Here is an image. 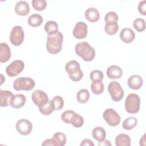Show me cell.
I'll list each match as a JSON object with an SVG mask.
<instances>
[{
  "label": "cell",
  "instance_id": "obj_1",
  "mask_svg": "<svg viewBox=\"0 0 146 146\" xmlns=\"http://www.w3.org/2000/svg\"><path fill=\"white\" fill-rule=\"evenodd\" d=\"M63 40V35L60 31L54 35H48L46 44L48 52L50 54L59 53L62 48Z\"/></svg>",
  "mask_w": 146,
  "mask_h": 146
},
{
  "label": "cell",
  "instance_id": "obj_2",
  "mask_svg": "<svg viewBox=\"0 0 146 146\" xmlns=\"http://www.w3.org/2000/svg\"><path fill=\"white\" fill-rule=\"evenodd\" d=\"M75 51L76 55L86 62L92 61L95 56V50L86 42H80L75 45Z\"/></svg>",
  "mask_w": 146,
  "mask_h": 146
},
{
  "label": "cell",
  "instance_id": "obj_3",
  "mask_svg": "<svg viewBox=\"0 0 146 146\" xmlns=\"http://www.w3.org/2000/svg\"><path fill=\"white\" fill-rule=\"evenodd\" d=\"M65 70L70 79L74 82L80 80L83 76V73L80 70V64L76 60H72L67 62L65 66Z\"/></svg>",
  "mask_w": 146,
  "mask_h": 146
},
{
  "label": "cell",
  "instance_id": "obj_4",
  "mask_svg": "<svg viewBox=\"0 0 146 146\" xmlns=\"http://www.w3.org/2000/svg\"><path fill=\"white\" fill-rule=\"evenodd\" d=\"M140 107V98L136 94L132 93L129 94L125 100V110L131 114L137 113Z\"/></svg>",
  "mask_w": 146,
  "mask_h": 146
},
{
  "label": "cell",
  "instance_id": "obj_5",
  "mask_svg": "<svg viewBox=\"0 0 146 146\" xmlns=\"http://www.w3.org/2000/svg\"><path fill=\"white\" fill-rule=\"evenodd\" d=\"M33 79L29 77H19L13 83V88L16 91H31L35 87Z\"/></svg>",
  "mask_w": 146,
  "mask_h": 146
},
{
  "label": "cell",
  "instance_id": "obj_6",
  "mask_svg": "<svg viewBox=\"0 0 146 146\" xmlns=\"http://www.w3.org/2000/svg\"><path fill=\"white\" fill-rule=\"evenodd\" d=\"M108 91L114 102H120L124 96L123 89L120 84L116 81H112L108 84Z\"/></svg>",
  "mask_w": 146,
  "mask_h": 146
},
{
  "label": "cell",
  "instance_id": "obj_7",
  "mask_svg": "<svg viewBox=\"0 0 146 146\" xmlns=\"http://www.w3.org/2000/svg\"><path fill=\"white\" fill-rule=\"evenodd\" d=\"M25 33L21 26H15L11 29L10 35V41L15 46H20L24 40Z\"/></svg>",
  "mask_w": 146,
  "mask_h": 146
},
{
  "label": "cell",
  "instance_id": "obj_8",
  "mask_svg": "<svg viewBox=\"0 0 146 146\" xmlns=\"http://www.w3.org/2000/svg\"><path fill=\"white\" fill-rule=\"evenodd\" d=\"M103 117L106 123L112 127L119 125L121 120L120 115L113 108L106 109L103 113Z\"/></svg>",
  "mask_w": 146,
  "mask_h": 146
},
{
  "label": "cell",
  "instance_id": "obj_9",
  "mask_svg": "<svg viewBox=\"0 0 146 146\" xmlns=\"http://www.w3.org/2000/svg\"><path fill=\"white\" fill-rule=\"evenodd\" d=\"M25 63L21 60L13 61L6 68V73L10 77H14L18 75L24 69Z\"/></svg>",
  "mask_w": 146,
  "mask_h": 146
},
{
  "label": "cell",
  "instance_id": "obj_10",
  "mask_svg": "<svg viewBox=\"0 0 146 146\" xmlns=\"http://www.w3.org/2000/svg\"><path fill=\"white\" fill-rule=\"evenodd\" d=\"M31 99L33 103L38 108L44 106L49 101L47 94L43 91L39 90H36L33 92Z\"/></svg>",
  "mask_w": 146,
  "mask_h": 146
},
{
  "label": "cell",
  "instance_id": "obj_11",
  "mask_svg": "<svg viewBox=\"0 0 146 146\" xmlns=\"http://www.w3.org/2000/svg\"><path fill=\"white\" fill-rule=\"evenodd\" d=\"M16 129L22 135H29L33 130V125L30 121L25 119L19 120L16 123Z\"/></svg>",
  "mask_w": 146,
  "mask_h": 146
},
{
  "label": "cell",
  "instance_id": "obj_12",
  "mask_svg": "<svg viewBox=\"0 0 146 146\" xmlns=\"http://www.w3.org/2000/svg\"><path fill=\"white\" fill-rule=\"evenodd\" d=\"M88 28L87 25L84 22H78L76 23L72 34L74 36L78 39L85 38L87 35Z\"/></svg>",
  "mask_w": 146,
  "mask_h": 146
},
{
  "label": "cell",
  "instance_id": "obj_13",
  "mask_svg": "<svg viewBox=\"0 0 146 146\" xmlns=\"http://www.w3.org/2000/svg\"><path fill=\"white\" fill-rule=\"evenodd\" d=\"M14 10L17 14L21 16H26L30 12V6L26 1H19L16 3Z\"/></svg>",
  "mask_w": 146,
  "mask_h": 146
},
{
  "label": "cell",
  "instance_id": "obj_14",
  "mask_svg": "<svg viewBox=\"0 0 146 146\" xmlns=\"http://www.w3.org/2000/svg\"><path fill=\"white\" fill-rule=\"evenodd\" d=\"M143 84V80L142 78L137 75H133L129 76L127 80V84L128 87L132 90L140 89Z\"/></svg>",
  "mask_w": 146,
  "mask_h": 146
},
{
  "label": "cell",
  "instance_id": "obj_15",
  "mask_svg": "<svg viewBox=\"0 0 146 146\" xmlns=\"http://www.w3.org/2000/svg\"><path fill=\"white\" fill-rule=\"evenodd\" d=\"M119 36L122 42L125 43H129L134 40L135 33L130 28H124L120 31Z\"/></svg>",
  "mask_w": 146,
  "mask_h": 146
},
{
  "label": "cell",
  "instance_id": "obj_16",
  "mask_svg": "<svg viewBox=\"0 0 146 146\" xmlns=\"http://www.w3.org/2000/svg\"><path fill=\"white\" fill-rule=\"evenodd\" d=\"M11 51L9 46L6 43H0V62L5 63L11 58Z\"/></svg>",
  "mask_w": 146,
  "mask_h": 146
},
{
  "label": "cell",
  "instance_id": "obj_17",
  "mask_svg": "<svg viewBox=\"0 0 146 146\" xmlns=\"http://www.w3.org/2000/svg\"><path fill=\"white\" fill-rule=\"evenodd\" d=\"M14 95L9 90H0V106L2 107L10 106Z\"/></svg>",
  "mask_w": 146,
  "mask_h": 146
},
{
  "label": "cell",
  "instance_id": "obj_18",
  "mask_svg": "<svg viewBox=\"0 0 146 146\" xmlns=\"http://www.w3.org/2000/svg\"><path fill=\"white\" fill-rule=\"evenodd\" d=\"M107 75L111 79H117L121 77L123 71L121 67L116 65H112L107 69Z\"/></svg>",
  "mask_w": 146,
  "mask_h": 146
},
{
  "label": "cell",
  "instance_id": "obj_19",
  "mask_svg": "<svg viewBox=\"0 0 146 146\" xmlns=\"http://www.w3.org/2000/svg\"><path fill=\"white\" fill-rule=\"evenodd\" d=\"M26 102L25 96L22 94L14 95L10 106L14 108H19L24 106Z\"/></svg>",
  "mask_w": 146,
  "mask_h": 146
},
{
  "label": "cell",
  "instance_id": "obj_20",
  "mask_svg": "<svg viewBox=\"0 0 146 146\" xmlns=\"http://www.w3.org/2000/svg\"><path fill=\"white\" fill-rule=\"evenodd\" d=\"M87 20L90 22H95L100 18V14L98 10L94 7L88 8L84 13Z\"/></svg>",
  "mask_w": 146,
  "mask_h": 146
},
{
  "label": "cell",
  "instance_id": "obj_21",
  "mask_svg": "<svg viewBox=\"0 0 146 146\" xmlns=\"http://www.w3.org/2000/svg\"><path fill=\"white\" fill-rule=\"evenodd\" d=\"M115 142L116 146H130L131 140L129 135L120 133L116 137Z\"/></svg>",
  "mask_w": 146,
  "mask_h": 146
},
{
  "label": "cell",
  "instance_id": "obj_22",
  "mask_svg": "<svg viewBox=\"0 0 146 146\" xmlns=\"http://www.w3.org/2000/svg\"><path fill=\"white\" fill-rule=\"evenodd\" d=\"M92 135L95 140L99 142H102L106 139V132L103 128L101 127H96L92 131Z\"/></svg>",
  "mask_w": 146,
  "mask_h": 146
},
{
  "label": "cell",
  "instance_id": "obj_23",
  "mask_svg": "<svg viewBox=\"0 0 146 146\" xmlns=\"http://www.w3.org/2000/svg\"><path fill=\"white\" fill-rule=\"evenodd\" d=\"M44 29L48 35H54L59 31L58 25L57 23L54 21H47L44 25Z\"/></svg>",
  "mask_w": 146,
  "mask_h": 146
},
{
  "label": "cell",
  "instance_id": "obj_24",
  "mask_svg": "<svg viewBox=\"0 0 146 146\" xmlns=\"http://www.w3.org/2000/svg\"><path fill=\"white\" fill-rule=\"evenodd\" d=\"M43 17L40 15L38 14H33L29 17L27 22L30 26L36 27L41 25L43 23Z\"/></svg>",
  "mask_w": 146,
  "mask_h": 146
},
{
  "label": "cell",
  "instance_id": "obj_25",
  "mask_svg": "<svg viewBox=\"0 0 146 146\" xmlns=\"http://www.w3.org/2000/svg\"><path fill=\"white\" fill-rule=\"evenodd\" d=\"M52 139L55 146H63L66 143V136L62 132H57L54 133Z\"/></svg>",
  "mask_w": 146,
  "mask_h": 146
},
{
  "label": "cell",
  "instance_id": "obj_26",
  "mask_svg": "<svg viewBox=\"0 0 146 146\" xmlns=\"http://www.w3.org/2000/svg\"><path fill=\"white\" fill-rule=\"evenodd\" d=\"M137 124V119L134 116L127 117L122 124L123 128L125 130H131L135 128Z\"/></svg>",
  "mask_w": 146,
  "mask_h": 146
},
{
  "label": "cell",
  "instance_id": "obj_27",
  "mask_svg": "<svg viewBox=\"0 0 146 146\" xmlns=\"http://www.w3.org/2000/svg\"><path fill=\"white\" fill-rule=\"evenodd\" d=\"M90 98V92L86 89H81L76 94V99L79 103H87Z\"/></svg>",
  "mask_w": 146,
  "mask_h": 146
},
{
  "label": "cell",
  "instance_id": "obj_28",
  "mask_svg": "<svg viewBox=\"0 0 146 146\" xmlns=\"http://www.w3.org/2000/svg\"><path fill=\"white\" fill-rule=\"evenodd\" d=\"M104 84L100 80L92 81L91 84V90L95 95H100L104 91Z\"/></svg>",
  "mask_w": 146,
  "mask_h": 146
},
{
  "label": "cell",
  "instance_id": "obj_29",
  "mask_svg": "<svg viewBox=\"0 0 146 146\" xmlns=\"http://www.w3.org/2000/svg\"><path fill=\"white\" fill-rule=\"evenodd\" d=\"M39 112L43 115H49L52 113L55 110L52 100H49L46 105L39 108Z\"/></svg>",
  "mask_w": 146,
  "mask_h": 146
},
{
  "label": "cell",
  "instance_id": "obj_30",
  "mask_svg": "<svg viewBox=\"0 0 146 146\" xmlns=\"http://www.w3.org/2000/svg\"><path fill=\"white\" fill-rule=\"evenodd\" d=\"M84 123L83 117L80 115L77 114L76 112L73 115L71 119L70 124L75 128H80L81 127Z\"/></svg>",
  "mask_w": 146,
  "mask_h": 146
},
{
  "label": "cell",
  "instance_id": "obj_31",
  "mask_svg": "<svg viewBox=\"0 0 146 146\" xmlns=\"http://www.w3.org/2000/svg\"><path fill=\"white\" fill-rule=\"evenodd\" d=\"M133 26L137 32H142L145 29V23L144 19L138 18L133 22Z\"/></svg>",
  "mask_w": 146,
  "mask_h": 146
},
{
  "label": "cell",
  "instance_id": "obj_32",
  "mask_svg": "<svg viewBox=\"0 0 146 146\" xmlns=\"http://www.w3.org/2000/svg\"><path fill=\"white\" fill-rule=\"evenodd\" d=\"M119 30V26L117 23H106L104 27L105 32L110 35L115 34Z\"/></svg>",
  "mask_w": 146,
  "mask_h": 146
},
{
  "label": "cell",
  "instance_id": "obj_33",
  "mask_svg": "<svg viewBox=\"0 0 146 146\" xmlns=\"http://www.w3.org/2000/svg\"><path fill=\"white\" fill-rule=\"evenodd\" d=\"M31 4L33 7L37 11H43L47 6V2L45 0H33Z\"/></svg>",
  "mask_w": 146,
  "mask_h": 146
},
{
  "label": "cell",
  "instance_id": "obj_34",
  "mask_svg": "<svg viewBox=\"0 0 146 146\" xmlns=\"http://www.w3.org/2000/svg\"><path fill=\"white\" fill-rule=\"evenodd\" d=\"M51 100L53 103L55 110L59 111L63 108L64 106V100L60 96H55Z\"/></svg>",
  "mask_w": 146,
  "mask_h": 146
},
{
  "label": "cell",
  "instance_id": "obj_35",
  "mask_svg": "<svg viewBox=\"0 0 146 146\" xmlns=\"http://www.w3.org/2000/svg\"><path fill=\"white\" fill-rule=\"evenodd\" d=\"M104 21L106 23H117L118 21V15L114 11L108 12L104 17Z\"/></svg>",
  "mask_w": 146,
  "mask_h": 146
},
{
  "label": "cell",
  "instance_id": "obj_36",
  "mask_svg": "<svg viewBox=\"0 0 146 146\" xmlns=\"http://www.w3.org/2000/svg\"><path fill=\"white\" fill-rule=\"evenodd\" d=\"M90 79L92 81L96 80H100L102 81L104 78L103 73L102 71L99 70H93L90 74Z\"/></svg>",
  "mask_w": 146,
  "mask_h": 146
},
{
  "label": "cell",
  "instance_id": "obj_37",
  "mask_svg": "<svg viewBox=\"0 0 146 146\" xmlns=\"http://www.w3.org/2000/svg\"><path fill=\"white\" fill-rule=\"evenodd\" d=\"M75 113V112L72 110H67L63 112L61 115V119L63 121L67 124H70L71 119L73 116V115Z\"/></svg>",
  "mask_w": 146,
  "mask_h": 146
},
{
  "label": "cell",
  "instance_id": "obj_38",
  "mask_svg": "<svg viewBox=\"0 0 146 146\" xmlns=\"http://www.w3.org/2000/svg\"><path fill=\"white\" fill-rule=\"evenodd\" d=\"M138 10L139 12L143 15H146V1L144 0L142 1H140L138 5Z\"/></svg>",
  "mask_w": 146,
  "mask_h": 146
},
{
  "label": "cell",
  "instance_id": "obj_39",
  "mask_svg": "<svg viewBox=\"0 0 146 146\" xmlns=\"http://www.w3.org/2000/svg\"><path fill=\"white\" fill-rule=\"evenodd\" d=\"M80 146H94V143L92 140L88 139H85L82 141L80 144Z\"/></svg>",
  "mask_w": 146,
  "mask_h": 146
},
{
  "label": "cell",
  "instance_id": "obj_40",
  "mask_svg": "<svg viewBox=\"0 0 146 146\" xmlns=\"http://www.w3.org/2000/svg\"><path fill=\"white\" fill-rule=\"evenodd\" d=\"M42 146H50V145H52V146H55L54 142L52 140V139H48L46 140H44L43 143L42 144Z\"/></svg>",
  "mask_w": 146,
  "mask_h": 146
},
{
  "label": "cell",
  "instance_id": "obj_41",
  "mask_svg": "<svg viewBox=\"0 0 146 146\" xmlns=\"http://www.w3.org/2000/svg\"><path fill=\"white\" fill-rule=\"evenodd\" d=\"M98 145H107V146H111V143L107 140H104V141H102V142H99V143L98 144Z\"/></svg>",
  "mask_w": 146,
  "mask_h": 146
},
{
  "label": "cell",
  "instance_id": "obj_42",
  "mask_svg": "<svg viewBox=\"0 0 146 146\" xmlns=\"http://www.w3.org/2000/svg\"><path fill=\"white\" fill-rule=\"evenodd\" d=\"M140 145H145V134H144L141 137L140 140Z\"/></svg>",
  "mask_w": 146,
  "mask_h": 146
}]
</instances>
